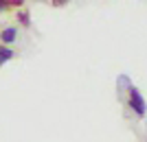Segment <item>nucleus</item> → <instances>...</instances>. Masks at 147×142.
Wrapping results in <instances>:
<instances>
[{"label": "nucleus", "mask_w": 147, "mask_h": 142, "mask_svg": "<svg viewBox=\"0 0 147 142\" xmlns=\"http://www.w3.org/2000/svg\"><path fill=\"white\" fill-rule=\"evenodd\" d=\"M127 90H129V99H127V103H129V107H132V111H134V114H138V116H145V114H147V105H145L143 94L138 92L134 85H129Z\"/></svg>", "instance_id": "nucleus-1"}, {"label": "nucleus", "mask_w": 147, "mask_h": 142, "mask_svg": "<svg viewBox=\"0 0 147 142\" xmlns=\"http://www.w3.org/2000/svg\"><path fill=\"white\" fill-rule=\"evenodd\" d=\"M16 39H18V29H16V26H7V29L0 31V42H2V46H9V44H13Z\"/></svg>", "instance_id": "nucleus-2"}, {"label": "nucleus", "mask_w": 147, "mask_h": 142, "mask_svg": "<svg viewBox=\"0 0 147 142\" xmlns=\"http://www.w3.org/2000/svg\"><path fill=\"white\" fill-rule=\"evenodd\" d=\"M13 57H16V53H13L9 46H0V66H5L7 61H11Z\"/></svg>", "instance_id": "nucleus-3"}, {"label": "nucleus", "mask_w": 147, "mask_h": 142, "mask_svg": "<svg viewBox=\"0 0 147 142\" xmlns=\"http://www.w3.org/2000/svg\"><path fill=\"white\" fill-rule=\"evenodd\" d=\"M16 18H18V22H20L22 26H29V22H31V20H29V11H26V9H20Z\"/></svg>", "instance_id": "nucleus-4"}, {"label": "nucleus", "mask_w": 147, "mask_h": 142, "mask_svg": "<svg viewBox=\"0 0 147 142\" xmlns=\"http://www.w3.org/2000/svg\"><path fill=\"white\" fill-rule=\"evenodd\" d=\"M24 0H7V9H22Z\"/></svg>", "instance_id": "nucleus-5"}, {"label": "nucleus", "mask_w": 147, "mask_h": 142, "mask_svg": "<svg viewBox=\"0 0 147 142\" xmlns=\"http://www.w3.org/2000/svg\"><path fill=\"white\" fill-rule=\"evenodd\" d=\"M70 0H51V5L53 7H64V5H68Z\"/></svg>", "instance_id": "nucleus-6"}, {"label": "nucleus", "mask_w": 147, "mask_h": 142, "mask_svg": "<svg viewBox=\"0 0 147 142\" xmlns=\"http://www.w3.org/2000/svg\"><path fill=\"white\" fill-rule=\"evenodd\" d=\"M7 11V0H0V13Z\"/></svg>", "instance_id": "nucleus-7"}]
</instances>
